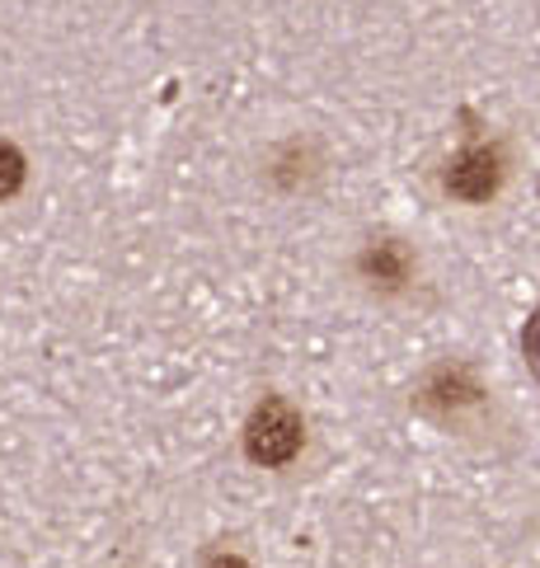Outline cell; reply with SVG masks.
I'll return each instance as SVG.
<instances>
[{"mask_svg":"<svg viewBox=\"0 0 540 568\" xmlns=\"http://www.w3.org/2000/svg\"><path fill=\"white\" fill-rule=\"evenodd\" d=\"M479 395V381L466 372V367H442L432 372L428 385H424V399L432 404V409H461V404H475Z\"/></svg>","mask_w":540,"mask_h":568,"instance_id":"cell-4","label":"cell"},{"mask_svg":"<svg viewBox=\"0 0 540 568\" xmlns=\"http://www.w3.org/2000/svg\"><path fill=\"white\" fill-rule=\"evenodd\" d=\"M409 273H414V263H409L405 245H395V240H381V245H371L363 254V277L376 282V287H386V292L405 287Z\"/></svg>","mask_w":540,"mask_h":568,"instance_id":"cell-3","label":"cell"},{"mask_svg":"<svg viewBox=\"0 0 540 568\" xmlns=\"http://www.w3.org/2000/svg\"><path fill=\"white\" fill-rule=\"evenodd\" d=\"M522 353H527V367H531V372H536V381H540V306L531 311L527 329H522Z\"/></svg>","mask_w":540,"mask_h":568,"instance_id":"cell-6","label":"cell"},{"mask_svg":"<svg viewBox=\"0 0 540 568\" xmlns=\"http://www.w3.org/2000/svg\"><path fill=\"white\" fill-rule=\"evenodd\" d=\"M503 184V155L493 146H466L447 165V193L461 202H489Z\"/></svg>","mask_w":540,"mask_h":568,"instance_id":"cell-2","label":"cell"},{"mask_svg":"<svg viewBox=\"0 0 540 568\" xmlns=\"http://www.w3.org/2000/svg\"><path fill=\"white\" fill-rule=\"evenodd\" d=\"M207 568H249V564L240 559V555H212V559H207Z\"/></svg>","mask_w":540,"mask_h":568,"instance_id":"cell-7","label":"cell"},{"mask_svg":"<svg viewBox=\"0 0 540 568\" xmlns=\"http://www.w3.org/2000/svg\"><path fill=\"white\" fill-rule=\"evenodd\" d=\"M302 442H306L302 414L277 395L258 404V409L249 414V423H245V452H249L254 465H268V470L287 465L296 452H302Z\"/></svg>","mask_w":540,"mask_h":568,"instance_id":"cell-1","label":"cell"},{"mask_svg":"<svg viewBox=\"0 0 540 568\" xmlns=\"http://www.w3.org/2000/svg\"><path fill=\"white\" fill-rule=\"evenodd\" d=\"M24 155H19L14 146H10V141H0V202H6V197H14L19 189H24Z\"/></svg>","mask_w":540,"mask_h":568,"instance_id":"cell-5","label":"cell"}]
</instances>
